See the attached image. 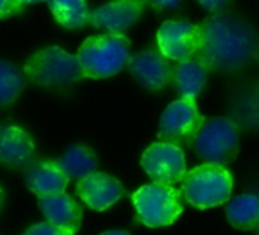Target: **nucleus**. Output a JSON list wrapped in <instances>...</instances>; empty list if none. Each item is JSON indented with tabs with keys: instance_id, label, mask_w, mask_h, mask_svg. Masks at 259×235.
<instances>
[{
	"instance_id": "6",
	"label": "nucleus",
	"mask_w": 259,
	"mask_h": 235,
	"mask_svg": "<svg viewBox=\"0 0 259 235\" xmlns=\"http://www.w3.org/2000/svg\"><path fill=\"white\" fill-rule=\"evenodd\" d=\"M133 203L139 220L148 227L172 224L183 211L180 192L171 185L151 183L133 194Z\"/></svg>"
},
{
	"instance_id": "16",
	"label": "nucleus",
	"mask_w": 259,
	"mask_h": 235,
	"mask_svg": "<svg viewBox=\"0 0 259 235\" xmlns=\"http://www.w3.org/2000/svg\"><path fill=\"white\" fill-rule=\"evenodd\" d=\"M207 72L209 69L198 58L180 61L174 67V75H172V81L176 83L179 95L183 99L195 101L197 96L206 87Z\"/></svg>"
},
{
	"instance_id": "23",
	"label": "nucleus",
	"mask_w": 259,
	"mask_h": 235,
	"mask_svg": "<svg viewBox=\"0 0 259 235\" xmlns=\"http://www.w3.org/2000/svg\"><path fill=\"white\" fill-rule=\"evenodd\" d=\"M145 2L154 8L156 11H163V10H174L180 5V0H145Z\"/></svg>"
},
{
	"instance_id": "8",
	"label": "nucleus",
	"mask_w": 259,
	"mask_h": 235,
	"mask_svg": "<svg viewBox=\"0 0 259 235\" xmlns=\"http://www.w3.org/2000/svg\"><path fill=\"white\" fill-rule=\"evenodd\" d=\"M141 165L156 183L174 185L182 182L186 174L183 150L166 142H156L150 145L142 154Z\"/></svg>"
},
{
	"instance_id": "7",
	"label": "nucleus",
	"mask_w": 259,
	"mask_h": 235,
	"mask_svg": "<svg viewBox=\"0 0 259 235\" xmlns=\"http://www.w3.org/2000/svg\"><path fill=\"white\" fill-rule=\"evenodd\" d=\"M204 123L206 118L198 111L195 101L180 98L171 102L160 118L159 141L182 150L188 148L194 144V139Z\"/></svg>"
},
{
	"instance_id": "12",
	"label": "nucleus",
	"mask_w": 259,
	"mask_h": 235,
	"mask_svg": "<svg viewBox=\"0 0 259 235\" xmlns=\"http://www.w3.org/2000/svg\"><path fill=\"white\" fill-rule=\"evenodd\" d=\"M76 194L92 209L104 211L122 197L123 186L117 179L95 171L78 180Z\"/></svg>"
},
{
	"instance_id": "25",
	"label": "nucleus",
	"mask_w": 259,
	"mask_h": 235,
	"mask_svg": "<svg viewBox=\"0 0 259 235\" xmlns=\"http://www.w3.org/2000/svg\"><path fill=\"white\" fill-rule=\"evenodd\" d=\"M4 202H5V191H4L2 185H0V209L4 206Z\"/></svg>"
},
{
	"instance_id": "10",
	"label": "nucleus",
	"mask_w": 259,
	"mask_h": 235,
	"mask_svg": "<svg viewBox=\"0 0 259 235\" xmlns=\"http://www.w3.org/2000/svg\"><path fill=\"white\" fill-rule=\"evenodd\" d=\"M145 0H111L89 16V25L105 34L123 35L142 16Z\"/></svg>"
},
{
	"instance_id": "5",
	"label": "nucleus",
	"mask_w": 259,
	"mask_h": 235,
	"mask_svg": "<svg viewBox=\"0 0 259 235\" xmlns=\"http://www.w3.org/2000/svg\"><path fill=\"white\" fill-rule=\"evenodd\" d=\"M192 145L206 164L226 167L235 161L239 150L238 129L229 118H213L201 126Z\"/></svg>"
},
{
	"instance_id": "22",
	"label": "nucleus",
	"mask_w": 259,
	"mask_h": 235,
	"mask_svg": "<svg viewBox=\"0 0 259 235\" xmlns=\"http://www.w3.org/2000/svg\"><path fill=\"white\" fill-rule=\"evenodd\" d=\"M22 8H23V4L20 0H0V19L11 17L20 13Z\"/></svg>"
},
{
	"instance_id": "21",
	"label": "nucleus",
	"mask_w": 259,
	"mask_h": 235,
	"mask_svg": "<svg viewBox=\"0 0 259 235\" xmlns=\"http://www.w3.org/2000/svg\"><path fill=\"white\" fill-rule=\"evenodd\" d=\"M25 235H75L73 232H69L66 229H61V227H57L48 221L45 223H38V224H34L31 226Z\"/></svg>"
},
{
	"instance_id": "3",
	"label": "nucleus",
	"mask_w": 259,
	"mask_h": 235,
	"mask_svg": "<svg viewBox=\"0 0 259 235\" xmlns=\"http://www.w3.org/2000/svg\"><path fill=\"white\" fill-rule=\"evenodd\" d=\"M23 72L29 81L46 87L67 86L85 78L78 57L58 46L40 49L31 55L23 66Z\"/></svg>"
},
{
	"instance_id": "13",
	"label": "nucleus",
	"mask_w": 259,
	"mask_h": 235,
	"mask_svg": "<svg viewBox=\"0 0 259 235\" xmlns=\"http://www.w3.org/2000/svg\"><path fill=\"white\" fill-rule=\"evenodd\" d=\"M35 154L29 133L11 124H0V164L11 168L28 165Z\"/></svg>"
},
{
	"instance_id": "26",
	"label": "nucleus",
	"mask_w": 259,
	"mask_h": 235,
	"mask_svg": "<svg viewBox=\"0 0 259 235\" xmlns=\"http://www.w3.org/2000/svg\"><path fill=\"white\" fill-rule=\"evenodd\" d=\"M101 235H128L126 232H120V230H111V232H104Z\"/></svg>"
},
{
	"instance_id": "11",
	"label": "nucleus",
	"mask_w": 259,
	"mask_h": 235,
	"mask_svg": "<svg viewBox=\"0 0 259 235\" xmlns=\"http://www.w3.org/2000/svg\"><path fill=\"white\" fill-rule=\"evenodd\" d=\"M128 70L136 81L148 90H162L172 81L174 67L169 60L160 54V51L148 49L130 57Z\"/></svg>"
},
{
	"instance_id": "24",
	"label": "nucleus",
	"mask_w": 259,
	"mask_h": 235,
	"mask_svg": "<svg viewBox=\"0 0 259 235\" xmlns=\"http://www.w3.org/2000/svg\"><path fill=\"white\" fill-rule=\"evenodd\" d=\"M198 2L209 11H221L230 0H198Z\"/></svg>"
},
{
	"instance_id": "18",
	"label": "nucleus",
	"mask_w": 259,
	"mask_h": 235,
	"mask_svg": "<svg viewBox=\"0 0 259 235\" xmlns=\"http://www.w3.org/2000/svg\"><path fill=\"white\" fill-rule=\"evenodd\" d=\"M227 220L241 230L254 229L259 224V199L251 194L238 195L227 203Z\"/></svg>"
},
{
	"instance_id": "27",
	"label": "nucleus",
	"mask_w": 259,
	"mask_h": 235,
	"mask_svg": "<svg viewBox=\"0 0 259 235\" xmlns=\"http://www.w3.org/2000/svg\"><path fill=\"white\" fill-rule=\"evenodd\" d=\"M20 2L25 4H40V2H46V0H20Z\"/></svg>"
},
{
	"instance_id": "19",
	"label": "nucleus",
	"mask_w": 259,
	"mask_h": 235,
	"mask_svg": "<svg viewBox=\"0 0 259 235\" xmlns=\"http://www.w3.org/2000/svg\"><path fill=\"white\" fill-rule=\"evenodd\" d=\"M55 20L67 29H79L89 23V7L85 0H46Z\"/></svg>"
},
{
	"instance_id": "1",
	"label": "nucleus",
	"mask_w": 259,
	"mask_h": 235,
	"mask_svg": "<svg viewBox=\"0 0 259 235\" xmlns=\"http://www.w3.org/2000/svg\"><path fill=\"white\" fill-rule=\"evenodd\" d=\"M201 46L197 57L209 70L236 72L259 54V37L242 19L215 13L201 25Z\"/></svg>"
},
{
	"instance_id": "4",
	"label": "nucleus",
	"mask_w": 259,
	"mask_h": 235,
	"mask_svg": "<svg viewBox=\"0 0 259 235\" xmlns=\"http://www.w3.org/2000/svg\"><path fill=\"white\" fill-rule=\"evenodd\" d=\"M182 182L186 200L200 209L226 203L232 192V176L220 165L203 164L195 167L185 174Z\"/></svg>"
},
{
	"instance_id": "2",
	"label": "nucleus",
	"mask_w": 259,
	"mask_h": 235,
	"mask_svg": "<svg viewBox=\"0 0 259 235\" xmlns=\"http://www.w3.org/2000/svg\"><path fill=\"white\" fill-rule=\"evenodd\" d=\"M76 57L85 78H108L128 64L130 40L119 34L93 35L81 45Z\"/></svg>"
},
{
	"instance_id": "17",
	"label": "nucleus",
	"mask_w": 259,
	"mask_h": 235,
	"mask_svg": "<svg viewBox=\"0 0 259 235\" xmlns=\"http://www.w3.org/2000/svg\"><path fill=\"white\" fill-rule=\"evenodd\" d=\"M55 165L66 174L69 180H81L82 177L96 171L98 159L85 145H72L55 161Z\"/></svg>"
},
{
	"instance_id": "15",
	"label": "nucleus",
	"mask_w": 259,
	"mask_h": 235,
	"mask_svg": "<svg viewBox=\"0 0 259 235\" xmlns=\"http://www.w3.org/2000/svg\"><path fill=\"white\" fill-rule=\"evenodd\" d=\"M26 186L37 195L64 192L69 179L55 165V162L41 161L29 167L25 176Z\"/></svg>"
},
{
	"instance_id": "9",
	"label": "nucleus",
	"mask_w": 259,
	"mask_h": 235,
	"mask_svg": "<svg viewBox=\"0 0 259 235\" xmlns=\"http://www.w3.org/2000/svg\"><path fill=\"white\" fill-rule=\"evenodd\" d=\"M157 46L163 57L186 61L197 55L201 46V29L188 22H165L157 32Z\"/></svg>"
},
{
	"instance_id": "14",
	"label": "nucleus",
	"mask_w": 259,
	"mask_h": 235,
	"mask_svg": "<svg viewBox=\"0 0 259 235\" xmlns=\"http://www.w3.org/2000/svg\"><path fill=\"white\" fill-rule=\"evenodd\" d=\"M38 206L48 223L76 233L81 227L82 208L66 192L38 195Z\"/></svg>"
},
{
	"instance_id": "20",
	"label": "nucleus",
	"mask_w": 259,
	"mask_h": 235,
	"mask_svg": "<svg viewBox=\"0 0 259 235\" xmlns=\"http://www.w3.org/2000/svg\"><path fill=\"white\" fill-rule=\"evenodd\" d=\"M26 86L25 75L10 61L0 60V107L13 104Z\"/></svg>"
}]
</instances>
